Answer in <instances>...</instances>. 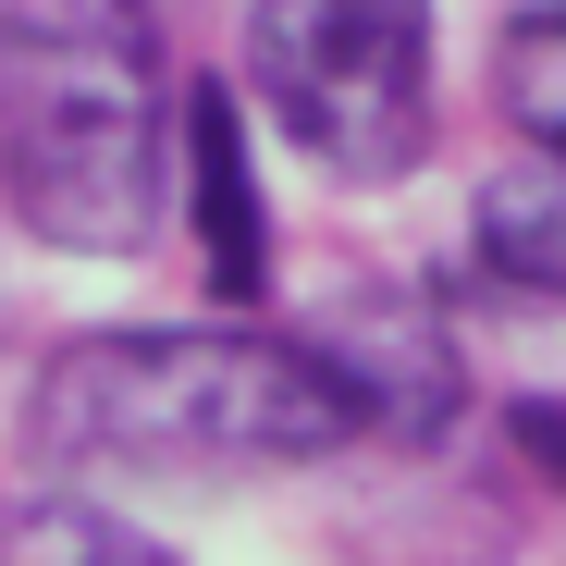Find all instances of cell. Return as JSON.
<instances>
[{
  "instance_id": "obj_1",
  "label": "cell",
  "mask_w": 566,
  "mask_h": 566,
  "mask_svg": "<svg viewBox=\"0 0 566 566\" xmlns=\"http://www.w3.org/2000/svg\"><path fill=\"white\" fill-rule=\"evenodd\" d=\"M25 431L86 481H234V468H321L357 431V395L308 333L259 321H112L38 357Z\"/></svg>"
},
{
  "instance_id": "obj_2",
  "label": "cell",
  "mask_w": 566,
  "mask_h": 566,
  "mask_svg": "<svg viewBox=\"0 0 566 566\" xmlns=\"http://www.w3.org/2000/svg\"><path fill=\"white\" fill-rule=\"evenodd\" d=\"M0 210L50 259H148L172 222V50L148 0L0 13Z\"/></svg>"
},
{
  "instance_id": "obj_3",
  "label": "cell",
  "mask_w": 566,
  "mask_h": 566,
  "mask_svg": "<svg viewBox=\"0 0 566 566\" xmlns=\"http://www.w3.org/2000/svg\"><path fill=\"white\" fill-rule=\"evenodd\" d=\"M234 99L333 185H407L443 124L431 0H247Z\"/></svg>"
},
{
  "instance_id": "obj_4",
  "label": "cell",
  "mask_w": 566,
  "mask_h": 566,
  "mask_svg": "<svg viewBox=\"0 0 566 566\" xmlns=\"http://www.w3.org/2000/svg\"><path fill=\"white\" fill-rule=\"evenodd\" d=\"M172 222L198 247L222 321H247L271 296V185H259V124L234 99V74L172 86Z\"/></svg>"
},
{
  "instance_id": "obj_5",
  "label": "cell",
  "mask_w": 566,
  "mask_h": 566,
  "mask_svg": "<svg viewBox=\"0 0 566 566\" xmlns=\"http://www.w3.org/2000/svg\"><path fill=\"white\" fill-rule=\"evenodd\" d=\"M308 345L333 357V382L357 395V431H395V443H431L455 407H468V369H455V333L419 308V296H345L308 321Z\"/></svg>"
},
{
  "instance_id": "obj_6",
  "label": "cell",
  "mask_w": 566,
  "mask_h": 566,
  "mask_svg": "<svg viewBox=\"0 0 566 566\" xmlns=\"http://www.w3.org/2000/svg\"><path fill=\"white\" fill-rule=\"evenodd\" d=\"M468 259L505 296H566V148H517L468 185Z\"/></svg>"
},
{
  "instance_id": "obj_7",
  "label": "cell",
  "mask_w": 566,
  "mask_h": 566,
  "mask_svg": "<svg viewBox=\"0 0 566 566\" xmlns=\"http://www.w3.org/2000/svg\"><path fill=\"white\" fill-rule=\"evenodd\" d=\"M0 566H198V554H172L148 517L99 505V493H25V505H0Z\"/></svg>"
},
{
  "instance_id": "obj_8",
  "label": "cell",
  "mask_w": 566,
  "mask_h": 566,
  "mask_svg": "<svg viewBox=\"0 0 566 566\" xmlns=\"http://www.w3.org/2000/svg\"><path fill=\"white\" fill-rule=\"evenodd\" d=\"M493 86H505V124H517L530 148H566V0H542V13L505 25Z\"/></svg>"
},
{
  "instance_id": "obj_9",
  "label": "cell",
  "mask_w": 566,
  "mask_h": 566,
  "mask_svg": "<svg viewBox=\"0 0 566 566\" xmlns=\"http://www.w3.org/2000/svg\"><path fill=\"white\" fill-rule=\"evenodd\" d=\"M505 419H517V443H530L554 481H566V407H554V395H530V407H505Z\"/></svg>"
}]
</instances>
